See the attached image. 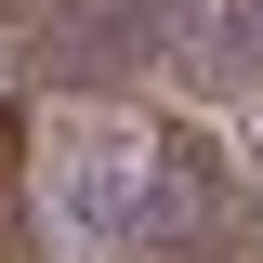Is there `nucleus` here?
I'll return each instance as SVG.
<instances>
[{
  "instance_id": "1",
  "label": "nucleus",
  "mask_w": 263,
  "mask_h": 263,
  "mask_svg": "<svg viewBox=\"0 0 263 263\" xmlns=\"http://www.w3.org/2000/svg\"><path fill=\"white\" fill-rule=\"evenodd\" d=\"M27 211L53 263H263L250 171L184 105H53L27 119Z\"/></svg>"
},
{
  "instance_id": "2",
  "label": "nucleus",
  "mask_w": 263,
  "mask_h": 263,
  "mask_svg": "<svg viewBox=\"0 0 263 263\" xmlns=\"http://www.w3.org/2000/svg\"><path fill=\"white\" fill-rule=\"evenodd\" d=\"M0 53L53 92H119L197 53V0H0Z\"/></svg>"
}]
</instances>
